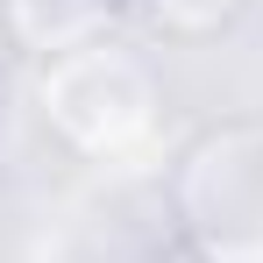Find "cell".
Segmentation results:
<instances>
[{
    "label": "cell",
    "instance_id": "6da1fadb",
    "mask_svg": "<svg viewBox=\"0 0 263 263\" xmlns=\"http://www.w3.org/2000/svg\"><path fill=\"white\" fill-rule=\"evenodd\" d=\"M36 114L71 157L121 164L135 149H149L164 128V79L135 43L107 29V36L36 57Z\"/></svg>",
    "mask_w": 263,
    "mask_h": 263
},
{
    "label": "cell",
    "instance_id": "7a4b0ae2",
    "mask_svg": "<svg viewBox=\"0 0 263 263\" xmlns=\"http://www.w3.org/2000/svg\"><path fill=\"white\" fill-rule=\"evenodd\" d=\"M164 206L192 263H263V114H228L178 142Z\"/></svg>",
    "mask_w": 263,
    "mask_h": 263
},
{
    "label": "cell",
    "instance_id": "3957f363",
    "mask_svg": "<svg viewBox=\"0 0 263 263\" xmlns=\"http://www.w3.org/2000/svg\"><path fill=\"white\" fill-rule=\"evenodd\" d=\"M121 7L128 0H0V22L29 57H50V50L86 43V36H107Z\"/></svg>",
    "mask_w": 263,
    "mask_h": 263
},
{
    "label": "cell",
    "instance_id": "277c9868",
    "mask_svg": "<svg viewBox=\"0 0 263 263\" xmlns=\"http://www.w3.org/2000/svg\"><path fill=\"white\" fill-rule=\"evenodd\" d=\"M149 7V22L178 36V43H206V36H228L242 14H249V0H142Z\"/></svg>",
    "mask_w": 263,
    "mask_h": 263
}]
</instances>
